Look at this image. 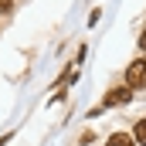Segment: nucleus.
Instances as JSON below:
<instances>
[{
    "mask_svg": "<svg viewBox=\"0 0 146 146\" xmlns=\"http://www.w3.org/2000/svg\"><path fill=\"white\" fill-rule=\"evenodd\" d=\"M126 88H146V58L133 61L126 68Z\"/></svg>",
    "mask_w": 146,
    "mask_h": 146,
    "instance_id": "obj_1",
    "label": "nucleus"
},
{
    "mask_svg": "<svg viewBox=\"0 0 146 146\" xmlns=\"http://www.w3.org/2000/svg\"><path fill=\"white\" fill-rule=\"evenodd\" d=\"M133 99V88H109L106 92V106H126Z\"/></svg>",
    "mask_w": 146,
    "mask_h": 146,
    "instance_id": "obj_2",
    "label": "nucleus"
},
{
    "mask_svg": "<svg viewBox=\"0 0 146 146\" xmlns=\"http://www.w3.org/2000/svg\"><path fill=\"white\" fill-rule=\"evenodd\" d=\"M106 146H136V143H133V136H129V133H112Z\"/></svg>",
    "mask_w": 146,
    "mask_h": 146,
    "instance_id": "obj_3",
    "label": "nucleus"
},
{
    "mask_svg": "<svg viewBox=\"0 0 146 146\" xmlns=\"http://www.w3.org/2000/svg\"><path fill=\"white\" fill-rule=\"evenodd\" d=\"M133 143L146 146V119H139V122H136V129H133Z\"/></svg>",
    "mask_w": 146,
    "mask_h": 146,
    "instance_id": "obj_4",
    "label": "nucleus"
},
{
    "mask_svg": "<svg viewBox=\"0 0 146 146\" xmlns=\"http://www.w3.org/2000/svg\"><path fill=\"white\" fill-rule=\"evenodd\" d=\"M139 48H143V51H146V34H143V37H139Z\"/></svg>",
    "mask_w": 146,
    "mask_h": 146,
    "instance_id": "obj_5",
    "label": "nucleus"
}]
</instances>
